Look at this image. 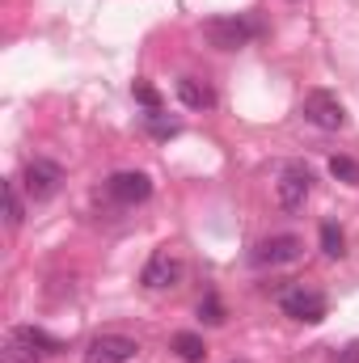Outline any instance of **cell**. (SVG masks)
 I'll return each instance as SVG.
<instances>
[{
  "mask_svg": "<svg viewBox=\"0 0 359 363\" xmlns=\"http://www.w3.org/2000/svg\"><path fill=\"white\" fill-rule=\"evenodd\" d=\"M51 355H60V342L38 325H13L0 347V363H43Z\"/></svg>",
  "mask_w": 359,
  "mask_h": 363,
  "instance_id": "cell-1",
  "label": "cell"
},
{
  "mask_svg": "<svg viewBox=\"0 0 359 363\" xmlns=\"http://www.w3.org/2000/svg\"><path fill=\"white\" fill-rule=\"evenodd\" d=\"M4 211H9V216H4V220H9V228H17V224H21V216H26V211H21L17 182H4Z\"/></svg>",
  "mask_w": 359,
  "mask_h": 363,
  "instance_id": "cell-15",
  "label": "cell"
},
{
  "mask_svg": "<svg viewBox=\"0 0 359 363\" xmlns=\"http://www.w3.org/2000/svg\"><path fill=\"white\" fill-rule=\"evenodd\" d=\"M178 101L186 106V110H211V106H216V93H211V85H203L199 77H182L178 81Z\"/></svg>",
  "mask_w": 359,
  "mask_h": 363,
  "instance_id": "cell-11",
  "label": "cell"
},
{
  "mask_svg": "<svg viewBox=\"0 0 359 363\" xmlns=\"http://www.w3.org/2000/svg\"><path fill=\"white\" fill-rule=\"evenodd\" d=\"M330 174L338 182H347V186H359V161H351V157H330Z\"/></svg>",
  "mask_w": 359,
  "mask_h": 363,
  "instance_id": "cell-14",
  "label": "cell"
},
{
  "mask_svg": "<svg viewBox=\"0 0 359 363\" xmlns=\"http://www.w3.org/2000/svg\"><path fill=\"white\" fill-rule=\"evenodd\" d=\"M300 114H304L313 127H321V131H343V127H347V106L338 101V93H330V89L304 93Z\"/></svg>",
  "mask_w": 359,
  "mask_h": 363,
  "instance_id": "cell-4",
  "label": "cell"
},
{
  "mask_svg": "<svg viewBox=\"0 0 359 363\" xmlns=\"http://www.w3.org/2000/svg\"><path fill=\"white\" fill-rule=\"evenodd\" d=\"M60 182H64V169H60L55 161H43V157H34V161L21 169V186H26V194H30L34 203H47V199L60 190Z\"/></svg>",
  "mask_w": 359,
  "mask_h": 363,
  "instance_id": "cell-8",
  "label": "cell"
},
{
  "mask_svg": "<svg viewBox=\"0 0 359 363\" xmlns=\"http://www.w3.org/2000/svg\"><path fill=\"white\" fill-rule=\"evenodd\" d=\"M174 351H178V359L182 363H203L207 359V347H203V338L199 334H174Z\"/></svg>",
  "mask_w": 359,
  "mask_h": 363,
  "instance_id": "cell-12",
  "label": "cell"
},
{
  "mask_svg": "<svg viewBox=\"0 0 359 363\" xmlns=\"http://www.w3.org/2000/svg\"><path fill=\"white\" fill-rule=\"evenodd\" d=\"M203 38L216 51H241L245 43L258 38V21H250V17H211V21H203Z\"/></svg>",
  "mask_w": 359,
  "mask_h": 363,
  "instance_id": "cell-2",
  "label": "cell"
},
{
  "mask_svg": "<svg viewBox=\"0 0 359 363\" xmlns=\"http://www.w3.org/2000/svg\"><path fill=\"white\" fill-rule=\"evenodd\" d=\"M140 355V342L127 334H97L85 347V363H131Z\"/></svg>",
  "mask_w": 359,
  "mask_h": 363,
  "instance_id": "cell-9",
  "label": "cell"
},
{
  "mask_svg": "<svg viewBox=\"0 0 359 363\" xmlns=\"http://www.w3.org/2000/svg\"><path fill=\"white\" fill-rule=\"evenodd\" d=\"M338 363H359V338L347 347V351H343V355H338Z\"/></svg>",
  "mask_w": 359,
  "mask_h": 363,
  "instance_id": "cell-18",
  "label": "cell"
},
{
  "mask_svg": "<svg viewBox=\"0 0 359 363\" xmlns=\"http://www.w3.org/2000/svg\"><path fill=\"white\" fill-rule=\"evenodd\" d=\"M300 254H304V241H300L296 233H275V237H263V241L254 245L250 262H254V267H287V262H296Z\"/></svg>",
  "mask_w": 359,
  "mask_h": 363,
  "instance_id": "cell-6",
  "label": "cell"
},
{
  "mask_svg": "<svg viewBox=\"0 0 359 363\" xmlns=\"http://www.w3.org/2000/svg\"><path fill=\"white\" fill-rule=\"evenodd\" d=\"M182 262L170 254V250H157L148 262H144V271H140V283L148 287V291H170V287H178L182 283Z\"/></svg>",
  "mask_w": 359,
  "mask_h": 363,
  "instance_id": "cell-10",
  "label": "cell"
},
{
  "mask_svg": "<svg viewBox=\"0 0 359 363\" xmlns=\"http://www.w3.org/2000/svg\"><path fill=\"white\" fill-rule=\"evenodd\" d=\"M279 308H283L287 317L304 321V325H317V321H326L330 300H326L321 291H313V287H292V291H283V296H279Z\"/></svg>",
  "mask_w": 359,
  "mask_h": 363,
  "instance_id": "cell-7",
  "label": "cell"
},
{
  "mask_svg": "<svg viewBox=\"0 0 359 363\" xmlns=\"http://www.w3.org/2000/svg\"><path fill=\"white\" fill-rule=\"evenodd\" d=\"M309 194H313V169H309L304 161H287V165L279 169V182H275L279 207H283V211H300V207L309 203Z\"/></svg>",
  "mask_w": 359,
  "mask_h": 363,
  "instance_id": "cell-3",
  "label": "cell"
},
{
  "mask_svg": "<svg viewBox=\"0 0 359 363\" xmlns=\"http://www.w3.org/2000/svg\"><path fill=\"white\" fill-rule=\"evenodd\" d=\"M199 317H203L207 325H224V304L216 300V291H207V296L199 300Z\"/></svg>",
  "mask_w": 359,
  "mask_h": 363,
  "instance_id": "cell-16",
  "label": "cell"
},
{
  "mask_svg": "<svg viewBox=\"0 0 359 363\" xmlns=\"http://www.w3.org/2000/svg\"><path fill=\"white\" fill-rule=\"evenodd\" d=\"M106 194H110V203H118V207L148 203V199H153V178L140 174V169H118V174L106 178Z\"/></svg>",
  "mask_w": 359,
  "mask_h": 363,
  "instance_id": "cell-5",
  "label": "cell"
},
{
  "mask_svg": "<svg viewBox=\"0 0 359 363\" xmlns=\"http://www.w3.org/2000/svg\"><path fill=\"white\" fill-rule=\"evenodd\" d=\"M136 101H140V106H148V114H157V110H161L157 89H153V85H144V81H136Z\"/></svg>",
  "mask_w": 359,
  "mask_h": 363,
  "instance_id": "cell-17",
  "label": "cell"
},
{
  "mask_svg": "<svg viewBox=\"0 0 359 363\" xmlns=\"http://www.w3.org/2000/svg\"><path fill=\"white\" fill-rule=\"evenodd\" d=\"M321 254L326 258H343L347 254V237L338 224H321Z\"/></svg>",
  "mask_w": 359,
  "mask_h": 363,
  "instance_id": "cell-13",
  "label": "cell"
}]
</instances>
